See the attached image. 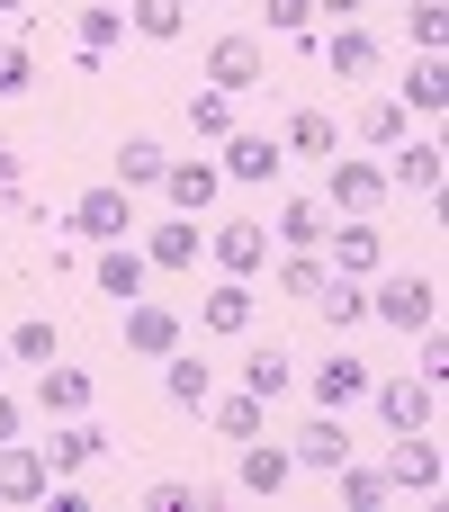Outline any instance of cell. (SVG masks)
Returning a JSON list of instances; mask_svg holds the SVG:
<instances>
[{"mask_svg": "<svg viewBox=\"0 0 449 512\" xmlns=\"http://www.w3.org/2000/svg\"><path fill=\"white\" fill-rule=\"evenodd\" d=\"M90 279H99V297H117V306H126V297H144V279H153V270H144V252H135V243H99Z\"/></svg>", "mask_w": 449, "mask_h": 512, "instance_id": "20", "label": "cell"}, {"mask_svg": "<svg viewBox=\"0 0 449 512\" xmlns=\"http://www.w3.org/2000/svg\"><path fill=\"white\" fill-rule=\"evenodd\" d=\"M333 477H342V504H351V512H378V504H387V468H351V459H342Z\"/></svg>", "mask_w": 449, "mask_h": 512, "instance_id": "35", "label": "cell"}, {"mask_svg": "<svg viewBox=\"0 0 449 512\" xmlns=\"http://www.w3.org/2000/svg\"><path fill=\"white\" fill-rule=\"evenodd\" d=\"M378 198H387V171H378L369 153H333V162H324V207H333V216H369Z\"/></svg>", "mask_w": 449, "mask_h": 512, "instance_id": "5", "label": "cell"}, {"mask_svg": "<svg viewBox=\"0 0 449 512\" xmlns=\"http://www.w3.org/2000/svg\"><path fill=\"white\" fill-rule=\"evenodd\" d=\"M0 369H9V342H0Z\"/></svg>", "mask_w": 449, "mask_h": 512, "instance_id": "46", "label": "cell"}, {"mask_svg": "<svg viewBox=\"0 0 449 512\" xmlns=\"http://www.w3.org/2000/svg\"><path fill=\"white\" fill-rule=\"evenodd\" d=\"M288 459H297V468H324V477H333V468L351 459V432H342V414H315V423L288 441Z\"/></svg>", "mask_w": 449, "mask_h": 512, "instance_id": "23", "label": "cell"}, {"mask_svg": "<svg viewBox=\"0 0 449 512\" xmlns=\"http://www.w3.org/2000/svg\"><path fill=\"white\" fill-rule=\"evenodd\" d=\"M414 360H423L414 378H432V387H449V333H441V324H423V351H414Z\"/></svg>", "mask_w": 449, "mask_h": 512, "instance_id": "42", "label": "cell"}, {"mask_svg": "<svg viewBox=\"0 0 449 512\" xmlns=\"http://www.w3.org/2000/svg\"><path fill=\"white\" fill-rule=\"evenodd\" d=\"M189 9H198V0H189Z\"/></svg>", "mask_w": 449, "mask_h": 512, "instance_id": "48", "label": "cell"}, {"mask_svg": "<svg viewBox=\"0 0 449 512\" xmlns=\"http://www.w3.org/2000/svg\"><path fill=\"white\" fill-rule=\"evenodd\" d=\"M198 324L207 333H252V279H216L207 306H198Z\"/></svg>", "mask_w": 449, "mask_h": 512, "instance_id": "28", "label": "cell"}, {"mask_svg": "<svg viewBox=\"0 0 449 512\" xmlns=\"http://www.w3.org/2000/svg\"><path fill=\"white\" fill-rule=\"evenodd\" d=\"M153 189L171 198V216H207V207H216V189H225V171H216L207 153H171Z\"/></svg>", "mask_w": 449, "mask_h": 512, "instance_id": "8", "label": "cell"}, {"mask_svg": "<svg viewBox=\"0 0 449 512\" xmlns=\"http://www.w3.org/2000/svg\"><path fill=\"white\" fill-rule=\"evenodd\" d=\"M369 396H378V423H387V432H432V423H441V387L414 378V369H405V378H369Z\"/></svg>", "mask_w": 449, "mask_h": 512, "instance_id": "3", "label": "cell"}, {"mask_svg": "<svg viewBox=\"0 0 449 512\" xmlns=\"http://www.w3.org/2000/svg\"><path fill=\"white\" fill-rule=\"evenodd\" d=\"M36 90V45H0V99Z\"/></svg>", "mask_w": 449, "mask_h": 512, "instance_id": "40", "label": "cell"}, {"mask_svg": "<svg viewBox=\"0 0 449 512\" xmlns=\"http://www.w3.org/2000/svg\"><path fill=\"white\" fill-rule=\"evenodd\" d=\"M45 450L36 441H0V504H45Z\"/></svg>", "mask_w": 449, "mask_h": 512, "instance_id": "16", "label": "cell"}, {"mask_svg": "<svg viewBox=\"0 0 449 512\" xmlns=\"http://www.w3.org/2000/svg\"><path fill=\"white\" fill-rule=\"evenodd\" d=\"M27 189H18V153H9V135H0V207H18Z\"/></svg>", "mask_w": 449, "mask_h": 512, "instance_id": "43", "label": "cell"}, {"mask_svg": "<svg viewBox=\"0 0 449 512\" xmlns=\"http://www.w3.org/2000/svg\"><path fill=\"white\" fill-rule=\"evenodd\" d=\"M279 144H288V153H324V162H333V153H342V126H333V117H324V108H297V117H288V135H279Z\"/></svg>", "mask_w": 449, "mask_h": 512, "instance_id": "32", "label": "cell"}, {"mask_svg": "<svg viewBox=\"0 0 449 512\" xmlns=\"http://www.w3.org/2000/svg\"><path fill=\"white\" fill-rule=\"evenodd\" d=\"M216 171H225V180H243V189H270V180L288 171V144H279V135H261V126H234Z\"/></svg>", "mask_w": 449, "mask_h": 512, "instance_id": "7", "label": "cell"}, {"mask_svg": "<svg viewBox=\"0 0 449 512\" xmlns=\"http://www.w3.org/2000/svg\"><path fill=\"white\" fill-rule=\"evenodd\" d=\"M324 225H333V207H324V198H279V243H288V252H315V243H324Z\"/></svg>", "mask_w": 449, "mask_h": 512, "instance_id": "30", "label": "cell"}, {"mask_svg": "<svg viewBox=\"0 0 449 512\" xmlns=\"http://www.w3.org/2000/svg\"><path fill=\"white\" fill-rule=\"evenodd\" d=\"M288 477H297V459H288L279 441H261V432H252V441H243V468H234V486H243V495H288Z\"/></svg>", "mask_w": 449, "mask_h": 512, "instance_id": "19", "label": "cell"}, {"mask_svg": "<svg viewBox=\"0 0 449 512\" xmlns=\"http://www.w3.org/2000/svg\"><path fill=\"white\" fill-rule=\"evenodd\" d=\"M405 27H414V54H441V0H405Z\"/></svg>", "mask_w": 449, "mask_h": 512, "instance_id": "41", "label": "cell"}, {"mask_svg": "<svg viewBox=\"0 0 449 512\" xmlns=\"http://www.w3.org/2000/svg\"><path fill=\"white\" fill-rule=\"evenodd\" d=\"M261 81H270V63H261V36H216V45H207V90L243 99V90H261Z\"/></svg>", "mask_w": 449, "mask_h": 512, "instance_id": "10", "label": "cell"}, {"mask_svg": "<svg viewBox=\"0 0 449 512\" xmlns=\"http://www.w3.org/2000/svg\"><path fill=\"white\" fill-rule=\"evenodd\" d=\"M207 252H216V270H225V279H252V270L270 261V225H252V216H225V225L207 234Z\"/></svg>", "mask_w": 449, "mask_h": 512, "instance_id": "14", "label": "cell"}, {"mask_svg": "<svg viewBox=\"0 0 449 512\" xmlns=\"http://www.w3.org/2000/svg\"><path fill=\"white\" fill-rule=\"evenodd\" d=\"M198 414H207L225 441H252V432H270V405H261V396H243V387H234V396H207Z\"/></svg>", "mask_w": 449, "mask_h": 512, "instance_id": "29", "label": "cell"}, {"mask_svg": "<svg viewBox=\"0 0 449 512\" xmlns=\"http://www.w3.org/2000/svg\"><path fill=\"white\" fill-rule=\"evenodd\" d=\"M162 162H171V153H162L153 135H126V144H117V189H153Z\"/></svg>", "mask_w": 449, "mask_h": 512, "instance_id": "33", "label": "cell"}, {"mask_svg": "<svg viewBox=\"0 0 449 512\" xmlns=\"http://www.w3.org/2000/svg\"><path fill=\"white\" fill-rule=\"evenodd\" d=\"M180 342H189L180 306H162V297H126V351H135V360H162V351H180Z\"/></svg>", "mask_w": 449, "mask_h": 512, "instance_id": "11", "label": "cell"}, {"mask_svg": "<svg viewBox=\"0 0 449 512\" xmlns=\"http://www.w3.org/2000/svg\"><path fill=\"white\" fill-rule=\"evenodd\" d=\"M99 459H108V432H99L90 414H63L54 441H45V477H81V468H99Z\"/></svg>", "mask_w": 449, "mask_h": 512, "instance_id": "13", "label": "cell"}, {"mask_svg": "<svg viewBox=\"0 0 449 512\" xmlns=\"http://www.w3.org/2000/svg\"><path fill=\"white\" fill-rule=\"evenodd\" d=\"M198 216H162L153 234H144V270H198Z\"/></svg>", "mask_w": 449, "mask_h": 512, "instance_id": "17", "label": "cell"}, {"mask_svg": "<svg viewBox=\"0 0 449 512\" xmlns=\"http://www.w3.org/2000/svg\"><path fill=\"white\" fill-rule=\"evenodd\" d=\"M369 315L396 324V333H423V324H441V279L432 270H396V279L369 288Z\"/></svg>", "mask_w": 449, "mask_h": 512, "instance_id": "1", "label": "cell"}, {"mask_svg": "<svg viewBox=\"0 0 449 512\" xmlns=\"http://www.w3.org/2000/svg\"><path fill=\"white\" fill-rule=\"evenodd\" d=\"M0 441H18V405L9 396H0Z\"/></svg>", "mask_w": 449, "mask_h": 512, "instance_id": "44", "label": "cell"}, {"mask_svg": "<svg viewBox=\"0 0 449 512\" xmlns=\"http://www.w3.org/2000/svg\"><path fill=\"white\" fill-rule=\"evenodd\" d=\"M144 504H153V512H207L216 495H207V486H189V477H153V486H144Z\"/></svg>", "mask_w": 449, "mask_h": 512, "instance_id": "36", "label": "cell"}, {"mask_svg": "<svg viewBox=\"0 0 449 512\" xmlns=\"http://www.w3.org/2000/svg\"><path fill=\"white\" fill-rule=\"evenodd\" d=\"M63 234H81V243H126V234H135V189H117V180L81 189V198L63 207Z\"/></svg>", "mask_w": 449, "mask_h": 512, "instance_id": "2", "label": "cell"}, {"mask_svg": "<svg viewBox=\"0 0 449 512\" xmlns=\"http://www.w3.org/2000/svg\"><path fill=\"white\" fill-rule=\"evenodd\" d=\"M0 9H27V0H0Z\"/></svg>", "mask_w": 449, "mask_h": 512, "instance_id": "47", "label": "cell"}, {"mask_svg": "<svg viewBox=\"0 0 449 512\" xmlns=\"http://www.w3.org/2000/svg\"><path fill=\"white\" fill-rule=\"evenodd\" d=\"M117 45H126V9H108V0L72 9V54H81V72H99Z\"/></svg>", "mask_w": 449, "mask_h": 512, "instance_id": "15", "label": "cell"}, {"mask_svg": "<svg viewBox=\"0 0 449 512\" xmlns=\"http://www.w3.org/2000/svg\"><path fill=\"white\" fill-rule=\"evenodd\" d=\"M324 63H333L342 81H360V72H378V36H369L360 18H342V27L324 36Z\"/></svg>", "mask_w": 449, "mask_h": 512, "instance_id": "26", "label": "cell"}, {"mask_svg": "<svg viewBox=\"0 0 449 512\" xmlns=\"http://www.w3.org/2000/svg\"><path fill=\"white\" fill-rule=\"evenodd\" d=\"M288 387H297V360H288L279 342H252V351H243V396H261V405H279Z\"/></svg>", "mask_w": 449, "mask_h": 512, "instance_id": "21", "label": "cell"}, {"mask_svg": "<svg viewBox=\"0 0 449 512\" xmlns=\"http://www.w3.org/2000/svg\"><path fill=\"white\" fill-rule=\"evenodd\" d=\"M396 108H405V117H441V108H449V72H441V54H414V72L396 81Z\"/></svg>", "mask_w": 449, "mask_h": 512, "instance_id": "24", "label": "cell"}, {"mask_svg": "<svg viewBox=\"0 0 449 512\" xmlns=\"http://www.w3.org/2000/svg\"><path fill=\"white\" fill-rule=\"evenodd\" d=\"M369 378H378V369H369V360H360V351L333 333V360H324L306 387H315V405H324V414H342V405H360V396H369Z\"/></svg>", "mask_w": 449, "mask_h": 512, "instance_id": "12", "label": "cell"}, {"mask_svg": "<svg viewBox=\"0 0 449 512\" xmlns=\"http://www.w3.org/2000/svg\"><path fill=\"white\" fill-rule=\"evenodd\" d=\"M351 135H360L369 153H387V144H405V135H414V117H405L396 99H360V108H351Z\"/></svg>", "mask_w": 449, "mask_h": 512, "instance_id": "27", "label": "cell"}, {"mask_svg": "<svg viewBox=\"0 0 449 512\" xmlns=\"http://www.w3.org/2000/svg\"><path fill=\"white\" fill-rule=\"evenodd\" d=\"M324 279H333V270H324V252H288V261H279V297H315Z\"/></svg>", "mask_w": 449, "mask_h": 512, "instance_id": "37", "label": "cell"}, {"mask_svg": "<svg viewBox=\"0 0 449 512\" xmlns=\"http://www.w3.org/2000/svg\"><path fill=\"white\" fill-rule=\"evenodd\" d=\"M324 270H342V279H378V261H387V243H378V225L369 216H342V225H324Z\"/></svg>", "mask_w": 449, "mask_h": 512, "instance_id": "9", "label": "cell"}, {"mask_svg": "<svg viewBox=\"0 0 449 512\" xmlns=\"http://www.w3.org/2000/svg\"><path fill=\"white\" fill-rule=\"evenodd\" d=\"M9 360H27V369H45V360H54V324H45V315H27V324L9 333Z\"/></svg>", "mask_w": 449, "mask_h": 512, "instance_id": "38", "label": "cell"}, {"mask_svg": "<svg viewBox=\"0 0 449 512\" xmlns=\"http://www.w3.org/2000/svg\"><path fill=\"white\" fill-rule=\"evenodd\" d=\"M189 126H198V144H225L234 135V99L225 90H189Z\"/></svg>", "mask_w": 449, "mask_h": 512, "instance_id": "34", "label": "cell"}, {"mask_svg": "<svg viewBox=\"0 0 449 512\" xmlns=\"http://www.w3.org/2000/svg\"><path fill=\"white\" fill-rule=\"evenodd\" d=\"M90 396H99V387H90V369H63V360H45V369H36V405H45L54 423H63V414H90Z\"/></svg>", "mask_w": 449, "mask_h": 512, "instance_id": "22", "label": "cell"}, {"mask_svg": "<svg viewBox=\"0 0 449 512\" xmlns=\"http://www.w3.org/2000/svg\"><path fill=\"white\" fill-rule=\"evenodd\" d=\"M315 9H333V27H342V18H351V9H360V0H315Z\"/></svg>", "mask_w": 449, "mask_h": 512, "instance_id": "45", "label": "cell"}, {"mask_svg": "<svg viewBox=\"0 0 449 512\" xmlns=\"http://www.w3.org/2000/svg\"><path fill=\"white\" fill-rule=\"evenodd\" d=\"M306 306H315V315H324L333 333H351V324H369V279H342V270H333V279H324V288H315Z\"/></svg>", "mask_w": 449, "mask_h": 512, "instance_id": "25", "label": "cell"}, {"mask_svg": "<svg viewBox=\"0 0 449 512\" xmlns=\"http://www.w3.org/2000/svg\"><path fill=\"white\" fill-rule=\"evenodd\" d=\"M126 27L153 36V45H171V36H189V0H126Z\"/></svg>", "mask_w": 449, "mask_h": 512, "instance_id": "31", "label": "cell"}, {"mask_svg": "<svg viewBox=\"0 0 449 512\" xmlns=\"http://www.w3.org/2000/svg\"><path fill=\"white\" fill-rule=\"evenodd\" d=\"M162 396H171L180 414H198V405L216 396V369H207V360H198V351L180 342V351H162Z\"/></svg>", "mask_w": 449, "mask_h": 512, "instance_id": "18", "label": "cell"}, {"mask_svg": "<svg viewBox=\"0 0 449 512\" xmlns=\"http://www.w3.org/2000/svg\"><path fill=\"white\" fill-rule=\"evenodd\" d=\"M387 198H441V135H405V144H387Z\"/></svg>", "mask_w": 449, "mask_h": 512, "instance_id": "4", "label": "cell"}, {"mask_svg": "<svg viewBox=\"0 0 449 512\" xmlns=\"http://www.w3.org/2000/svg\"><path fill=\"white\" fill-rule=\"evenodd\" d=\"M441 441L432 432H396L387 441V495H441Z\"/></svg>", "mask_w": 449, "mask_h": 512, "instance_id": "6", "label": "cell"}, {"mask_svg": "<svg viewBox=\"0 0 449 512\" xmlns=\"http://www.w3.org/2000/svg\"><path fill=\"white\" fill-rule=\"evenodd\" d=\"M261 9H270V27L288 45H315V0H261Z\"/></svg>", "mask_w": 449, "mask_h": 512, "instance_id": "39", "label": "cell"}]
</instances>
